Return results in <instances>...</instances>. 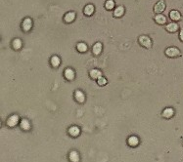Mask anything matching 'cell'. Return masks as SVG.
I'll list each match as a JSON object with an SVG mask.
<instances>
[{"label": "cell", "mask_w": 183, "mask_h": 162, "mask_svg": "<svg viewBox=\"0 0 183 162\" xmlns=\"http://www.w3.org/2000/svg\"><path fill=\"white\" fill-rule=\"evenodd\" d=\"M138 41L140 43V45H142L143 47L147 48V49H149V48L152 47V40H151L149 37L146 36V35L140 36L138 38Z\"/></svg>", "instance_id": "obj_1"}, {"label": "cell", "mask_w": 183, "mask_h": 162, "mask_svg": "<svg viewBox=\"0 0 183 162\" xmlns=\"http://www.w3.org/2000/svg\"><path fill=\"white\" fill-rule=\"evenodd\" d=\"M180 51L178 48L176 47H169L165 50V55L169 57V58H175V57H179L180 56Z\"/></svg>", "instance_id": "obj_2"}, {"label": "cell", "mask_w": 183, "mask_h": 162, "mask_svg": "<svg viewBox=\"0 0 183 162\" xmlns=\"http://www.w3.org/2000/svg\"><path fill=\"white\" fill-rule=\"evenodd\" d=\"M165 10V3L164 0H161V1H159L157 4L155 5V7H154V12L156 14L163 13Z\"/></svg>", "instance_id": "obj_3"}, {"label": "cell", "mask_w": 183, "mask_h": 162, "mask_svg": "<svg viewBox=\"0 0 183 162\" xmlns=\"http://www.w3.org/2000/svg\"><path fill=\"white\" fill-rule=\"evenodd\" d=\"M19 121V116L18 115H12L9 117V119L7 120V125L10 127H14L15 125H17Z\"/></svg>", "instance_id": "obj_4"}, {"label": "cell", "mask_w": 183, "mask_h": 162, "mask_svg": "<svg viewBox=\"0 0 183 162\" xmlns=\"http://www.w3.org/2000/svg\"><path fill=\"white\" fill-rule=\"evenodd\" d=\"M22 26H23V29H24L25 31L30 30L31 26H32V21H31L30 18L25 19L24 21H23V25H22Z\"/></svg>", "instance_id": "obj_5"}, {"label": "cell", "mask_w": 183, "mask_h": 162, "mask_svg": "<svg viewBox=\"0 0 183 162\" xmlns=\"http://www.w3.org/2000/svg\"><path fill=\"white\" fill-rule=\"evenodd\" d=\"M74 98L78 102H83L84 100H85V96H84L82 91L77 90V91H75V93H74Z\"/></svg>", "instance_id": "obj_6"}, {"label": "cell", "mask_w": 183, "mask_h": 162, "mask_svg": "<svg viewBox=\"0 0 183 162\" xmlns=\"http://www.w3.org/2000/svg\"><path fill=\"white\" fill-rule=\"evenodd\" d=\"M89 75H90V77L92 78V79H98L99 77L102 76V72L99 71V69H91L90 72H89Z\"/></svg>", "instance_id": "obj_7"}, {"label": "cell", "mask_w": 183, "mask_h": 162, "mask_svg": "<svg viewBox=\"0 0 183 162\" xmlns=\"http://www.w3.org/2000/svg\"><path fill=\"white\" fill-rule=\"evenodd\" d=\"M169 17L172 21H179L181 19V15L180 13L178 12V11H176V10H172L170 11V13H169Z\"/></svg>", "instance_id": "obj_8"}, {"label": "cell", "mask_w": 183, "mask_h": 162, "mask_svg": "<svg viewBox=\"0 0 183 162\" xmlns=\"http://www.w3.org/2000/svg\"><path fill=\"white\" fill-rule=\"evenodd\" d=\"M74 19H75V13L74 12H69L65 15V17H64V20L66 23H72L73 21H74Z\"/></svg>", "instance_id": "obj_9"}, {"label": "cell", "mask_w": 183, "mask_h": 162, "mask_svg": "<svg viewBox=\"0 0 183 162\" xmlns=\"http://www.w3.org/2000/svg\"><path fill=\"white\" fill-rule=\"evenodd\" d=\"M83 12L86 16H91L93 13H94V6L92 4H88V5H86V6L84 7V10H83Z\"/></svg>", "instance_id": "obj_10"}, {"label": "cell", "mask_w": 183, "mask_h": 162, "mask_svg": "<svg viewBox=\"0 0 183 162\" xmlns=\"http://www.w3.org/2000/svg\"><path fill=\"white\" fill-rule=\"evenodd\" d=\"M101 51H102V44H101L100 42L95 43V44L93 45V48H92L93 54L97 56V55H99V54L101 53Z\"/></svg>", "instance_id": "obj_11"}, {"label": "cell", "mask_w": 183, "mask_h": 162, "mask_svg": "<svg viewBox=\"0 0 183 162\" xmlns=\"http://www.w3.org/2000/svg\"><path fill=\"white\" fill-rule=\"evenodd\" d=\"M155 21H157L159 25H165L166 23V18H165V16H164V15L158 14L155 17Z\"/></svg>", "instance_id": "obj_12"}, {"label": "cell", "mask_w": 183, "mask_h": 162, "mask_svg": "<svg viewBox=\"0 0 183 162\" xmlns=\"http://www.w3.org/2000/svg\"><path fill=\"white\" fill-rule=\"evenodd\" d=\"M65 77L68 80H73L74 78V71L72 68H67L66 71H65Z\"/></svg>", "instance_id": "obj_13"}, {"label": "cell", "mask_w": 183, "mask_h": 162, "mask_svg": "<svg viewBox=\"0 0 183 162\" xmlns=\"http://www.w3.org/2000/svg\"><path fill=\"white\" fill-rule=\"evenodd\" d=\"M125 14V8H123L122 6H118L115 9L114 11V16L117 18L118 17H121V16Z\"/></svg>", "instance_id": "obj_14"}, {"label": "cell", "mask_w": 183, "mask_h": 162, "mask_svg": "<svg viewBox=\"0 0 183 162\" xmlns=\"http://www.w3.org/2000/svg\"><path fill=\"white\" fill-rule=\"evenodd\" d=\"M61 64V60L58 56H53L51 58V64L53 68H58Z\"/></svg>", "instance_id": "obj_15"}, {"label": "cell", "mask_w": 183, "mask_h": 162, "mask_svg": "<svg viewBox=\"0 0 183 162\" xmlns=\"http://www.w3.org/2000/svg\"><path fill=\"white\" fill-rule=\"evenodd\" d=\"M178 29V25L175 24V23H170L166 25V30L169 31V32H175Z\"/></svg>", "instance_id": "obj_16"}, {"label": "cell", "mask_w": 183, "mask_h": 162, "mask_svg": "<svg viewBox=\"0 0 183 162\" xmlns=\"http://www.w3.org/2000/svg\"><path fill=\"white\" fill-rule=\"evenodd\" d=\"M174 114V110L169 107V109H165L164 111H163V116L165 117V118H170L172 115Z\"/></svg>", "instance_id": "obj_17"}, {"label": "cell", "mask_w": 183, "mask_h": 162, "mask_svg": "<svg viewBox=\"0 0 183 162\" xmlns=\"http://www.w3.org/2000/svg\"><path fill=\"white\" fill-rule=\"evenodd\" d=\"M77 49L80 53H84V52L87 51V45H86L85 43H83V42H80L77 45Z\"/></svg>", "instance_id": "obj_18"}, {"label": "cell", "mask_w": 183, "mask_h": 162, "mask_svg": "<svg viewBox=\"0 0 183 162\" xmlns=\"http://www.w3.org/2000/svg\"><path fill=\"white\" fill-rule=\"evenodd\" d=\"M12 46H13V48H14L15 50L21 49V47H22V41H21V39H19V38L14 39L13 42H12Z\"/></svg>", "instance_id": "obj_19"}, {"label": "cell", "mask_w": 183, "mask_h": 162, "mask_svg": "<svg viewBox=\"0 0 183 162\" xmlns=\"http://www.w3.org/2000/svg\"><path fill=\"white\" fill-rule=\"evenodd\" d=\"M21 127H22V129H24V130H29V129L30 128V124L29 120H26V119L22 120Z\"/></svg>", "instance_id": "obj_20"}, {"label": "cell", "mask_w": 183, "mask_h": 162, "mask_svg": "<svg viewBox=\"0 0 183 162\" xmlns=\"http://www.w3.org/2000/svg\"><path fill=\"white\" fill-rule=\"evenodd\" d=\"M114 7H115L114 0H107L106 3H105V8L107 10H111V9H114Z\"/></svg>", "instance_id": "obj_21"}, {"label": "cell", "mask_w": 183, "mask_h": 162, "mask_svg": "<svg viewBox=\"0 0 183 162\" xmlns=\"http://www.w3.org/2000/svg\"><path fill=\"white\" fill-rule=\"evenodd\" d=\"M69 132H70V134L72 135V136L75 137V136H78V135L79 134V129L77 126H73L72 128H70Z\"/></svg>", "instance_id": "obj_22"}, {"label": "cell", "mask_w": 183, "mask_h": 162, "mask_svg": "<svg viewBox=\"0 0 183 162\" xmlns=\"http://www.w3.org/2000/svg\"><path fill=\"white\" fill-rule=\"evenodd\" d=\"M138 138L137 137H134V136H132V137H130L128 139V144L130 145H132V147H134V145H138Z\"/></svg>", "instance_id": "obj_23"}, {"label": "cell", "mask_w": 183, "mask_h": 162, "mask_svg": "<svg viewBox=\"0 0 183 162\" xmlns=\"http://www.w3.org/2000/svg\"><path fill=\"white\" fill-rule=\"evenodd\" d=\"M70 158H71V160L72 161H74V162H78V154L75 152H71V154H70Z\"/></svg>", "instance_id": "obj_24"}, {"label": "cell", "mask_w": 183, "mask_h": 162, "mask_svg": "<svg viewBox=\"0 0 183 162\" xmlns=\"http://www.w3.org/2000/svg\"><path fill=\"white\" fill-rule=\"evenodd\" d=\"M97 82H98V85L104 86V85L107 84V79L105 77H103V76H101V77H99L98 79H97Z\"/></svg>", "instance_id": "obj_25"}, {"label": "cell", "mask_w": 183, "mask_h": 162, "mask_svg": "<svg viewBox=\"0 0 183 162\" xmlns=\"http://www.w3.org/2000/svg\"><path fill=\"white\" fill-rule=\"evenodd\" d=\"M179 38L181 41H183V28L180 29V32H179Z\"/></svg>", "instance_id": "obj_26"}]
</instances>
